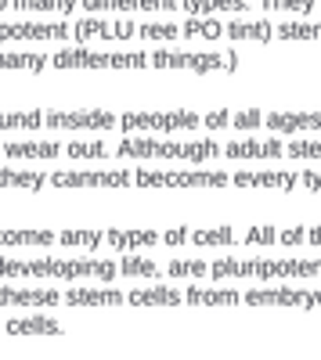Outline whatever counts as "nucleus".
Listing matches in <instances>:
<instances>
[{"mask_svg":"<svg viewBox=\"0 0 321 360\" xmlns=\"http://www.w3.org/2000/svg\"><path fill=\"white\" fill-rule=\"evenodd\" d=\"M184 303H191V307H235V303H242V295L235 288H202V285H191L184 292Z\"/></svg>","mask_w":321,"mask_h":360,"instance_id":"22","label":"nucleus"},{"mask_svg":"<svg viewBox=\"0 0 321 360\" xmlns=\"http://www.w3.org/2000/svg\"><path fill=\"white\" fill-rule=\"evenodd\" d=\"M73 33L80 37V40H130L134 33H137V25L134 22H105V18H91V15H87V18H80L76 25H73Z\"/></svg>","mask_w":321,"mask_h":360,"instance_id":"13","label":"nucleus"},{"mask_svg":"<svg viewBox=\"0 0 321 360\" xmlns=\"http://www.w3.org/2000/svg\"><path fill=\"white\" fill-rule=\"evenodd\" d=\"M62 299L69 307H120V303H127V295L120 288H69Z\"/></svg>","mask_w":321,"mask_h":360,"instance_id":"19","label":"nucleus"},{"mask_svg":"<svg viewBox=\"0 0 321 360\" xmlns=\"http://www.w3.org/2000/svg\"><path fill=\"white\" fill-rule=\"evenodd\" d=\"M210 274L220 281L231 278H264V281H285V278H321V259H217Z\"/></svg>","mask_w":321,"mask_h":360,"instance_id":"3","label":"nucleus"},{"mask_svg":"<svg viewBox=\"0 0 321 360\" xmlns=\"http://www.w3.org/2000/svg\"><path fill=\"white\" fill-rule=\"evenodd\" d=\"M62 292L58 288H8L0 285V307H58Z\"/></svg>","mask_w":321,"mask_h":360,"instance_id":"17","label":"nucleus"},{"mask_svg":"<svg viewBox=\"0 0 321 360\" xmlns=\"http://www.w3.org/2000/svg\"><path fill=\"white\" fill-rule=\"evenodd\" d=\"M184 37H206V40H220L224 37V22H217L213 15H191L181 25Z\"/></svg>","mask_w":321,"mask_h":360,"instance_id":"29","label":"nucleus"},{"mask_svg":"<svg viewBox=\"0 0 321 360\" xmlns=\"http://www.w3.org/2000/svg\"><path fill=\"white\" fill-rule=\"evenodd\" d=\"M47 184L44 169H8L0 166V188H25V191H40Z\"/></svg>","mask_w":321,"mask_h":360,"instance_id":"25","label":"nucleus"},{"mask_svg":"<svg viewBox=\"0 0 321 360\" xmlns=\"http://www.w3.org/2000/svg\"><path fill=\"white\" fill-rule=\"evenodd\" d=\"M256 127H264V112H260V108L231 112V130H256Z\"/></svg>","mask_w":321,"mask_h":360,"instance_id":"41","label":"nucleus"},{"mask_svg":"<svg viewBox=\"0 0 321 360\" xmlns=\"http://www.w3.org/2000/svg\"><path fill=\"white\" fill-rule=\"evenodd\" d=\"M156 69H188V72H235L239 58L220 51H152Z\"/></svg>","mask_w":321,"mask_h":360,"instance_id":"7","label":"nucleus"},{"mask_svg":"<svg viewBox=\"0 0 321 360\" xmlns=\"http://www.w3.org/2000/svg\"><path fill=\"white\" fill-rule=\"evenodd\" d=\"M44 127V112L29 108V112H0V130L25 134V130H40Z\"/></svg>","mask_w":321,"mask_h":360,"instance_id":"27","label":"nucleus"},{"mask_svg":"<svg viewBox=\"0 0 321 360\" xmlns=\"http://www.w3.org/2000/svg\"><path fill=\"white\" fill-rule=\"evenodd\" d=\"M202 127V115L191 108H170V112H123L120 130L123 134H188Z\"/></svg>","mask_w":321,"mask_h":360,"instance_id":"5","label":"nucleus"},{"mask_svg":"<svg viewBox=\"0 0 321 360\" xmlns=\"http://www.w3.org/2000/svg\"><path fill=\"white\" fill-rule=\"evenodd\" d=\"M224 37L231 40H271V22H227L224 25Z\"/></svg>","mask_w":321,"mask_h":360,"instance_id":"30","label":"nucleus"},{"mask_svg":"<svg viewBox=\"0 0 321 360\" xmlns=\"http://www.w3.org/2000/svg\"><path fill=\"white\" fill-rule=\"evenodd\" d=\"M159 242H166V245H184V242H188V227H170V231H163Z\"/></svg>","mask_w":321,"mask_h":360,"instance_id":"45","label":"nucleus"},{"mask_svg":"<svg viewBox=\"0 0 321 360\" xmlns=\"http://www.w3.org/2000/svg\"><path fill=\"white\" fill-rule=\"evenodd\" d=\"M242 245H275L278 242V227H271V224H256V227H249L242 238H239Z\"/></svg>","mask_w":321,"mask_h":360,"instance_id":"39","label":"nucleus"},{"mask_svg":"<svg viewBox=\"0 0 321 360\" xmlns=\"http://www.w3.org/2000/svg\"><path fill=\"white\" fill-rule=\"evenodd\" d=\"M307 242L310 245H321V227H307Z\"/></svg>","mask_w":321,"mask_h":360,"instance_id":"47","label":"nucleus"},{"mask_svg":"<svg viewBox=\"0 0 321 360\" xmlns=\"http://www.w3.org/2000/svg\"><path fill=\"white\" fill-rule=\"evenodd\" d=\"M188 242L195 245H235L239 242V234L235 227H202V231H188Z\"/></svg>","mask_w":321,"mask_h":360,"instance_id":"31","label":"nucleus"},{"mask_svg":"<svg viewBox=\"0 0 321 360\" xmlns=\"http://www.w3.org/2000/svg\"><path fill=\"white\" fill-rule=\"evenodd\" d=\"M105 242L120 252H134V249H149L159 242V234L149 231V227H137V231H120V227H108L105 231Z\"/></svg>","mask_w":321,"mask_h":360,"instance_id":"20","label":"nucleus"},{"mask_svg":"<svg viewBox=\"0 0 321 360\" xmlns=\"http://www.w3.org/2000/svg\"><path fill=\"white\" fill-rule=\"evenodd\" d=\"M0 155H4V144H0Z\"/></svg>","mask_w":321,"mask_h":360,"instance_id":"49","label":"nucleus"},{"mask_svg":"<svg viewBox=\"0 0 321 360\" xmlns=\"http://www.w3.org/2000/svg\"><path fill=\"white\" fill-rule=\"evenodd\" d=\"M4 278H65V281H112L120 278V263L108 259H4L0 256V281Z\"/></svg>","mask_w":321,"mask_h":360,"instance_id":"2","label":"nucleus"},{"mask_svg":"<svg viewBox=\"0 0 321 360\" xmlns=\"http://www.w3.org/2000/svg\"><path fill=\"white\" fill-rule=\"evenodd\" d=\"M44 127H51V130H115L120 127V115L105 112V108H80V112L51 108V112H44Z\"/></svg>","mask_w":321,"mask_h":360,"instance_id":"8","label":"nucleus"},{"mask_svg":"<svg viewBox=\"0 0 321 360\" xmlns=\"http://www.w3.org/2000/svg\"><path fill=\"white\" fill-rule=\"evenodd\" d=\"M65 22H0V44L4 40H65Z\"/></svg>","mask_w":321,"mask_h":360,"instance_id":"11","label":"nucleus"},{"mask_svg":"<svg viewBox=\"0 0 321 360\" xmlns=\"http://www.w3.org/2000/svg\"><path fill=\"white\" fill-rule=\"evenodd\" d=\"M300 184H303L307 191H321V169H307V173L300 176Z\"/></svg>","mask_w":321,"mask_h":360,"instance_id":"46","label":"nucleus"},{"mask_svg":"<svg viewBox=\"0 0 321 360\" xmlns=\"http://www.w3.org/2000/svg\"><path fill=\"white\" fill-rule=\"evenodd\" d=\"M0 332H4V324H0Z\"/></svg>","mask_w":321,"mask_h":360,"instance_id":"50","label":"nucleus"},{"mask_svg":"<svg viewBox=\"0 0 321 360\" xmlns=\"http://www.w3.org/2000/svg\"><path fill=\"white\" fill-rule=\"evenodd\" d=\"M115 155L123 159H177L202 166L220 155V144L213 137H195V141H177V137H149V134H130L120 141Z\"/></svg>","mask_w":321,"mask_h":360,"instance_id":"1","label":"nucleus"},{"mask_svg":"<svg viewBox=\"0 0 321 360\" xmlns=\"http://www.w3.org/2000/svg\"><path fill=\"white\" fill-rule=\"evenodd\" d=\"M58 234L47 231V227H25V231H0V245H54Z\"/></svg>","mask_w":321,"mask_h":360,"instance_id":"24","label":"nucleus"},{"mask_svg":"<svg viewBox=\"0 0 321 360\" xmlns=\"http://www.w3.org/2000/svg\"><path fill=\"white\" fill-rule=\"evenodd\" d=\"M62 141H8L4 159H29V162H51L62 159Z\"/></svg>","mask_w":321,"mask_h":360,"instance_id":"16","label":"nucleus"},{"mask_svg":"<svg viewBox=\"0 0 321 360\" xmlns=\"http://www.w3.org/2000/svg\"><path fill=\"white\" fill-rule=\"evenodd\" d=\"M62 245H76V249H98L105 242V231H62L58 234Z\"/></svg>","mask_w":321,"mask_h":360,"instance_id":"36","label":"nucleus"},{"mask_svg":"<svg viewBox=\"0 0 321 360\" xmlns=\"http://www.w3.org/2000/svg\"><path fill=\"white\" fill-rule=\"evenodd\" d=\"M206 263L202 259H173L170 263V278H206Z\"/></svg>","mask_w":321,"mask_h":360,"instance_id":"40","label":"nucleus"},{"mask_svg":"<svg viewBox=\"0 0 321 360\" xmlns=\"http://www.w3.org/2000/svg\"><path fill=\"white\" fill-rule=\"evenodd\" d=\"M65 155L69 159H108L112 152L105 148V141H73V144H65Z\"/></svg>","mask_w":321,"mask_h":360,"instance_id":"34","label":"nucleus"},{"mask_svg":"<svg viewBox=\"0 0 321 360\" xmlns=\"http://www.w3.org/2000/svg\"><path fill=\"white\" fill-rule=\"evenodd\" d=\"M202 127H206V130H227V127H231V108H217V112H210L206 119H202Z\"/></svg>","mask_w":321,"mask_h":360,"instance_id":"43","label":"nucleus"},{"mask_svg":"<svg viewBox=\"0 0 321 360\" xmlns=\"http://www.w3.org/2000/svg\"><path fill=\"white\" fill-rule=\"evenodd\" d=\"M54 69H144L149 51H87V47H62L51 54Z\"/></svg>","mask_w":321,"mask_h":360,"instance_id":"4","label":"nucleus"},{"mask_svg":"<svg viewBox=\"0 0 321 360\" xmlns=\"http://www.w3.org/2000/svg\"><path fill=\"white\" fill-rule=\"evenodd\" d=\"M249 307H300L317 310L321 307V288H253L242 295Z\"/></svg>","mask_w":321,"mask_h":360,"instance_id":"10","label":"nucleus"},{"mask_svg":"<svg viewBox=\"0 0 321 360\" xmlns=\"http://www.w3.org/2000/svg\"><path fill=\"white\" fill-rule=\"evenodd\" d=\"M80 0H11V8L18 11H58V15H69Z\"/></svg>","mask_w":321,"mask_h":360,"instance_id":"35","label":"nucleus"},{"mask_svg":"<svg viewBox=\"0 0 321 360\" xmlns=\"http://www.w3.org/2000/svg\"><path fill=\"white\" fill-rule=\"evenodd\" d=\"M134 184L141 188H227L231 176L224 169H137Z\"/></svg>","mask_w":321,"mask_h":360,"instance_id":"6","label":"nucleus"},{"mask_svg":"<svg viewBox=\"0 0 321 360\" xmlns=\"http://www.w3.org/2000/svg\"><path fill=\"white\" fill-rule=\"evenodd\" d=\"M227 159H282L285 155V144L278 137H242V141H231L224 148Z\"/></svg>","mask_w":321,"mask_h":360,"instance_id":"15","label":"nucleus"},{"mask_svg":"<svg viewBox=\"0 0 321 360\" xmlns=\"http://www.w3.org/2000/svg\"><path fill=\"white\" fill-rule=\"evenodd\" d=\"M87 11H173L181 0H80Z\"/></svg>","mask_w":321,"mask_h":360,"instance_id":"18","label":"nucleus"},{"mask_svg":"<svg viewBox=\"0 0 321 360\" xmlns=\"http://www.w3.org/2000/svg\"><path fill=\"white\" fill-rule=\"evenodd\" d=\"M264 8L271 11H300V15H310L317 8V0H264Z\"/></svg>","mask_w":321,"mask_h":360,"instance_id":"42","label":"nucleus"},{"mask_svg":"<svg viewBox=\"0 0 321 360\" xmlns=\"http://www.w3.org/2000/svg\"><path fill=\"white\" fill-rule=\"evenodd\" d=\"M275 33L282 40H321V22H278Z\"/></svg>","mask_w":321,"mask_h":360,"instance_id":"33","label":"nucleus"},{"mask_svg":"<svg viewBox=\"0 0 321 360\" xmlns=\"http://www.w3.org/2000/svg\"><path fill=\"white\" fill-rule=\"evenodd\" d=\"M188 15H220V11H246L249 0H181Z\"/></svg>","mask_w":321,"mask_h":360,"instance_id":"28","label":"nucleus"},{"mask_svg":"<svg viewBox=\"0 0 321 360\" xmlns=\"http://www.w3.org/2000/svg\"><path fill=\"white\" fill-rule=\"evenodd\" d=\"M51 58L44 51H0V69H25V72H40Z\"/></svg>","mask_w":321,"mask_h":360,"instance_id":"26","label":"nucleus"},{"mask_svg":"<svg viewBox=\"0 0 321 360\" xmlns=\"http://www.w3.org/2000/svg\"><path fill=\"white\" fill-rule=\"evenodd\" d=\"M4 8H11V0H0V11H4Z\"/></svg>","mask_w":321,"mask_h":360,"instance_id":"48","label":"nucleus"},{"mask_svg":"<svg viewBox=\"0 0 321 360\" xmlns=\"http://www.w3.org/2000/svg\"><path fill=\"white\" fill-rule=\"evenodd\" d=\"M120 274H127V278H149V281H159V274H163V270H159L152 259H144V256H134V252H127V256L120 259Z\"/></svg>","mask_w":321,"mask_h":360,"instance_id":"32","label":"nucleus"},{"mask_svg":"<svg viewBox=\"0 0 321 360\" xmlns=\"http://www.w3.org/2000/svg\"><path fill=\"white\" fill-rule=\"evenodd\" d=\"M177 22H141L137 25V37L144 40H177Z\"/></svg>","mask_w":321,"mask_h":360,"instance_id":"37","label":"nucleus"},{"mask_svg":"<svg viewBox=\"0 0 321 360\" xmlns=\"http://www.w3.org/2000/svg\"><path fill=\"white\" fill-rule=\"evenodd\" d=\"M278 242H282V245H303V242H307V227L293 224V227L278 231Z\"/></svg>","mask_w":321,"mask_h":360,"instance_id":"44","label":"nucleus"},{"mask_svg":"<svg viewBox=\"0 0 321 360\" xmlns=\"http://www.w3.org/2000/svg\"><path fill=\"white\" fill-rule=\"evenodd\" d=\"M264 127L271 134H321L317 112H268Z\"/></svg>","mask_w":321,"mask_h":360,"instance_id":"14","label":"nucleus"},{"mask_svg":"<svg viewBox=\"0 0 321 360\" xmlns=\"http://www.w3.org/2000/svg\"><path fill=\"white\" fill-rule=\"evenodd\" d=\"M130 307H177L184 303V292L170 288V285H149V288H137L127 295Z\"/></svg>","mask_w":321,"mask_h":360,"instance_id":"21","label":"nucleus"},{"mask_svg":"<svg viewBox=\"0 0 321 360\" xmlns=\"http://www.w3.org/2000/svg\"><path fill=\"white\" fill-rule=\"evenodd\" d=\"M289 159H321V137H300L285 148Z\"/></svg>","mask_w":321,"mask_h":360,"instance_id":"38","label":"nucleus"},{"mask_svg":"<svg viewBox=\"0 0 321 360\" xmlns=\"http://www.w3.org/2000/svg\"><path fill=\"white\" fill-rule=\"evenodd\" d=\"M54 188H127L134 184V173H127L123 166L115 169H69V173H51L47 176Z\"/></svg>","mask_w":321,"mask_h":360,"instance_id":"9","label":"nucleus"},{"mask_svg":"<svg viewBox=\"0 0 321 360\" xmlns=\"http://www.w3.org/2000/svg\"><path fill=\"white\" fill-rule=\"evenodd\" d=\"M317 8H321V0H317Z\"/></svg>","mask_w":321,"mask_h":360,"instance_id":"51","label":"nucleus"},{"mask_svg":"<svg viewBox=\"0 0 321 360\" xmlns=\"http://www.w3.org/2000/svg\"><path fill=\"white\" fill-rule=\"evenodd\" d=\"M8 335H62V324L54 317H15L4 324Z\"/></svg>","mask_w":321,"mask_h":360,"instance_id":"23","label":"nucleus"},{"mask_svg":"<svg viewBox=\"0 0 321 360\" xmlns=\"http://www.w3.org/2000/svg\"><path fill=\"white\" fill-rule=\"evenodd\" d=\"M235 188H278V191H289L300 184V176L293 169H239L231 176Z\"/></svg>","mask_w":321,"mask_h":360,"instance_id":"12","label":"nucleus"}]
</instances>
